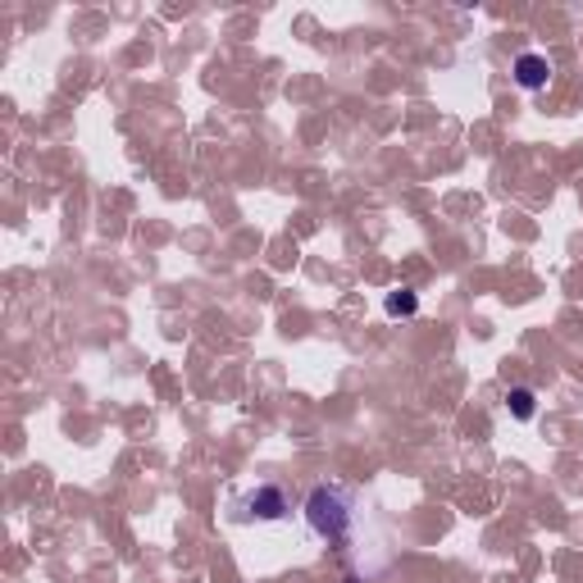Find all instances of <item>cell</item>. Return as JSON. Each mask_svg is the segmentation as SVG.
<instances>
[{
    "label": "cell",
    "mask_w": 583,
    "mask_h": 583,
    "mask_svg": "<svg viewBox=\"0 0 583 583\" xmlns=\"http://www.w3.org/2000/svg\"><path fill=\"white\" fill-rule=\"evenodd\" d=\"M306 524L315 538H328V543H347L351 529H356V497L338 484H319L311 497H306Z\"/></svg>",
    "instance_id": "cell-1"
},
{
    "label": "cell",
    "mask_w": 583,
    "mask_h": 583,
    "mask_svg": "<svg viewBox=\"0 0 583 583\" xmlns=\"http://www.w3.org/2000/svg\"><path fill=\"white\" fill-rule=\"evenodd\" d=\"M246 520H288L292 515V493L283 484H260L256 493H246Z\"/></svg>",
    "instance_id": "cell-2"
},
{
    "label": "cell",
    "mask_w": 583,
    "mask_h": 583,
    "mask_svg": "<svg viewBox=\"0 0 583 583\" xmlns=\"http://www.w3.org/2000/svg\"><path fill=\"white\" fill-rule=\"evenodd\" d=\"M515 83H520L524 92H543V87L551 83V60H547V56H534V50H529V56H520V60H515Z\"/></svg>",
    "instance_id": "cell-3"
},
{
    "label": "cell",
    "mask_w": 583,
    "mask_h": 583,
    "mask_svg": "<svg viewBox=\"0 0 583 583\" xmlns=\"http://www.w3.org/2000/svg\"><path fill=\"white\" fill-rule=\"evenodd\" d=\"M506 405H511V415H515V420H534V411H538V397H534V388H511V397H506Z\"/></svg>",
    "instance_id": "cell-4"
},
{
    "label": "cell",
    "mask_w": 583,
    "mask_h": 583,
    "mask_svg": "<svg viewBox=\"0 0 583 583\" xmlns=\"http://www.w3.org/2000/svg\"><path fill=\"white\" fill-rule=\"evenodd\" d=\"M415 311H420V296H415L411 288H401V292H392V296H388V315H392V319L415 315Z\"/></svg>",
    "instance_id": "cell-5"
}]
</instances>
